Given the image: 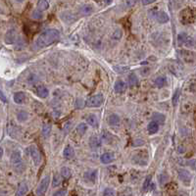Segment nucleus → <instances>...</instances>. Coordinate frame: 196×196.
<instances>
[{
	"instance_id": "obj_1",
	"label": "nucleus",
	"mask_w": 196,
	"mask_h": 196,
	"mask_svg": "<svg viewBox=\"0 0 196 196\" xmlns=\"http://www.w3.org/2000/svg\"><path fill=\"white\" fill-rule=\"evenodd\" d=\"M59 38L60 32L58 31L55 28H47L38 34V36L34 40V46L37 49L48 47L49 45L57 41Z\"/></svg>"
},
{
	"instance_id": "obj_2",
	"label": "nucleus",
	"mask_w": 196,
	"mask_h": 196,
	"mask_svg": "<svg viewBox=\"0 0 196 196\" xmlns=\"http://www.w3.org/2000/svg\"><path fill=\"white\" fill-rule=\"evenodd\" d=\"M10 162L13 167L14 171L17 173V174H23V173L25 172L26 166H25L24 162H23L22 154L20 151H14L12 154H11Z\"/></svg>"
},
{
	"instance_id": "obj_3",
	"label": "nucleus",
	"mask_w": 196,
	"mask_h": 196,
	"mask_svg": "<svg viewBox=\"0 0 196 196\" xmlns=\"http://www.w3.org/2000/svg\"><path fill=\"white\" fill-rule=\"evenodd\" d=\"M180 19L182 22L183 25H188V24H192L194 19H195V15L193 13V11L189 8L184 9L183 11H181Z\"/></svg>"
},
{
	"instance_id": "obj_4",
	"label": "nucleus",
	"mask_w": 196,
	"mask_h": 196,
	"mask_svg": "<svg viewBox=\"0 0 196 196\" xmlns=\"http://www.w3.org/2000/svg\"><path fill=\"white\" fill-rule=\"evenodd\" d=\"M103 100H104V98H103L102 94H95L93 96L89 97L87 100L85 101V105L87 107L90 108H95V107H99L102 105Z\"/></svg>"
},
{
	"instance_id": "obj_5",
	"label": "nucleus",
	"mask_w": 196,
	"mask_h": 196,
	"mask_svg": "<svg viewBox=\"0 0 196 196\" xmlns=\"http://www.w3.org/2000/svg\"><path fill=\"white\" fill-rule=\"evenodd\" d=\"M181 58L183 62H185L186 64L189 65H195L196 64V53L191 52L188 50H181Z\"/></svg>"
},
{
	"instance_id": "obj_6",
	"label": "nucleus",
	"mask_w": 196,
	"mask_h": 196,
	"mask_svg": "<svg viewBox=\"0 0 196 196\" xmlns=\"http://www.w3.org/2000/svg\"><path fill=\"white\" fill-rule=\"evenodd\" d=\"M49 183H50V176L47 175L42 178L40 183L38 184V186L36 188V195L37 196H43L46 193V191H47Z\"/></svg>"
},
{
	"instance_id": "obj_7",
	"label": "nucleus",
	"mask_w": 196,
	"mask_h": 196,
	"mask_svg": "<svg viewBox=\"0 0 196 196\" xmlns=\"http://www.w3.org/2000/svg\"><path fill=\"white\" fill-rule=\"evenodd\" d=\"M28 153H30L31 157L32 159L33 164L36 165V167L40 165L41 163V155H40V152L38 151V149L36 145H31L28 147Z\"/></svg>"
},
{
	"instance_id": "obj_8",
	"label": "nucleus",
	"mask_w": 196,
	"mask_h": 196,
	"mask_svg": "<svg viewBox=\"0 0 196 196\" xmlns=\"http://www.w3.org/2000/svg\"><path fill=\"white\" fill-rule=\"evenodd\" d=\"M17 32L15 30H9L7 31V32L5 33L4 36V41L6 44H13L15 42H17Z\"/></svg>"
},
{
	"instance_id": "obj_9",
	"label": "nucleus",
	"mask_w": 196,
	"mask_h": 196,
	"mask_svg": "<svg viewBox=\"0 0 196 196\" xmlns=\"http://www.w3.org/2000/svg\"><path fill=\"white\" fill-rule=\"evenodd\" d=\"M178 177H180V180L183 182V183H189L190 181H191L192 176L190 174V172H188L187 170H184V169H181L178 171Z\"/></svg>"
},
{
	"instance_id": "obj_10",
	"label": "nucleus",
	"mask_w": 196,
	"mask_h": 196,
	"mask_svg": "<svg viewBox=\"0 0 196 196\" xmlns=\"http://www.w3.org/2000/svg\"><path fill=\"white\" fill-rule=\"evenodd\" d=\"M60 17H61V19L66 23V24H72V23H74L75 21H76V17L73 15L72 12H69V11L62 12Z\"/></svg>"
},
{
	"instance_id": "obj_11",
	"label": "nucleus",
	"mask_w": 196,
	"mask_h": 196,
	"mask_svg": "<svg viewBox=\"0 0 196 196\" xmlns=\"http://www.w3.org/2000/svg\"><path fill=\"white\" fill-rule=\"evenodd\" d=\"M102 145V139H101V137L99 136H91L89 138V146L90 148L92 149H98V148H100V146Z\"/></svg>"
},
{
	"instance_id": "obj_12",
	"label": "nucleus",
	"mask_w": 196,
	"mask_h": 196,
	"mask_svg": "<svg viewBox=\"0 0 196 196\" xmlns=\"http://www.w3.org/2000/svg\"><path fill=\"white\" fill-rule=\"evenodd\" d=\"M13 99H14V102L16 103V104H23V103H25V101L27 99L26 93L23 91L16 92V93L14 94Z\"/></svg>"
},
{
	"instance_id": "obj_13",
	"label": "nucleus",
	"mask_w": 196,
	"mask_h": 196,
	"mask_svg": "<svg viewBox=\"0 0 196 196\" xmlns=\"http://www.w3.org/2000/svg\"><path fill=\"white\" fill-rule=\"evenodd\" d=\"M114 159H115L114 154L111 153V152H105V153H103L101 155V157H100V161H101L102 164H110V163L113 162Z\"/></svg>"
},
{
	"instance_id": "obj_14",
	"label": "nucleus",
	"mask_w": 196,
	"mask_h": 196,
	"mask_svg": "<svg viewBox=\"0 0 196 196\" xmlns=\"http://www.w3.org/2000/svg\"><path fill=\"white\" fill-rule=\"evenodd\" d=\"M152 120H153V122L157 123L158 125H163L166 122V116L162 113L155 112L152 114Z\"/></svg>"
},
{
	"instance_id": "obj_15",
	"label": "nucleus",
	"mask_w": 196,
	"mask_h": 196,
	"mask_svg": "<svg viewBox=\"0 0 196 196\" xmlns=\"http://www.w3.org/2000/svg\"><path fill=\"white\" fill-rule=\"evenodd\" d=\"M97 178V170H90L85 172L84 174V180L90 182H94Z\"/></svg>"
},
{
	"instance_id": "obj_16",
	"label": "nucleus",
	"mask_w": 196,
	"mask_h": 196,
	"mask_svg": "<svg viewBox=\"0 0 196 196\" xmlns=\"http://www.w3.org/2000/svg\"><path fill=\"white\" fill-rule=\"evenodd\" d=\"M36 94L40 98H46L49 95V90L44 85H38L36 87Z\"/></svg>"
},
{
	"instance_id": "obj_17",
	"label": "nucleus",
	"mask_w": 196,
	"mask_h": 196,
	"mask_svg": "<svg viewBox=\"0 0 196 196\" xmlns=\"http://www.w3.org/2000/svg\"><path fill=\"white\" fill-rule=\"evenodd\" d=\"M108 124L112 126H119L120 123H121V119L120 117L118 116L117 114H112L110 115V116L108 117V120H107Z\"/></svg>"
},
{
	"instance_id": "obj_18",
	"label": "nucleus",
	"mask_w": 196,
	"mask_h": 196,
	"mask_svg": "<svg viewBox=\"0 0 196 196\" xmlns=\"http://www.w3.org/2000/svg\"><path fill=\"white\" fill-rule=\"evenodd\" d=\"M63 155L67 160H71L75 157V150L71 145H67L63 151Z\"/></svg>"
},
{
	"instance_id": "obj_19",
	"label": "nucleus",
	"mask_w": 196,
	"mask_h": 196,
	"mask_svg": "<svg viewBox=\"0 0 196 196\" xmlns=\"http://www.w3.org/2000/svg\"><path fill=\"white\" fill-rule=\"evenodd\" d=\"M126 83L123 82V80H117L116 83H115V85H114V89L115 91L117 92V93H123V92L126 91Z\"/></svg>"
},
{
	"instance_id": "obj_20",
	"label": "nucleus",
	"mask_w": 196,
	"mask_h": 196,
	"mask_svg": "<svg viewBox=\"0 0 196 196\" xmlns=\"http://www.w3.org/2000/svg\"><path fill=\"white\" fill-rule=\"evenodd\" d=\"M86 122H87V125H89L92 128H97L98 126V119L94 114H89L86 118Z\"/></svg>"
},
{
	"instance_id": "obj_21",
	"label": "nucleus",
	"mask_w": 196,
	"mask_h": 196,
	"mask_svg": "<svg viewBox=\"0 0 196 196\" xmlns=\"http://www.w3.org/2000/svg\"><path fill=\"white\" fill-rule=\"evenodd\" d=\"M156 19L159 23H161V24H166V23L169 22V16L166 12H164V11H159Z\"/></svg>"
},
{
	"instance_id": "obj_22",
	"label": "nucleus",
	"mask_w": 196,
	"mask_h": 196,
	"mask_svg": "<svg viewBox=\"0 0 196 196\" xmlns=\"http://www.w3.org/2000/svg\"><path fill=\"white\" fill-rule=\"evenodd\" d=\"M147 130L148 132L150 134H157L158 130H159V125L157 123H155V122H150L148 124L147 126Z\"/></svg>"
},
{
	"instance_id": "obj_23",
	"label": "nucleus",
	"mask_w": 196,
	"mask_h": 196,
	"mask_svg": "<svg viewBox=\"0 0 196 196\" xmlns=\"http://www.w3.org/2000/svg\"><path fill=\"white\" fill-rule=\"evenodd\" d=\"M138 83H139V80H138V78L135 76V74H130L129 77V84L130 87H134V86L138 85Z\"/></svg>"
},
{
	"instance_id": "obj_24",
	"label": "nucleus",
	"mask_w": 196,
	"mask_h": 196,
	"mask_svg": "<svg viewBox=\"0 0 196 196\" xmlns=\"http://www.w3.org/2000/svg\"><path fill=\"white\" fill-rule=\"evenodd\" d=\"M17 120H18L20 123L26 122V121L28 120V113L26 111H20L17 114Z\"/></svg>"
},
{
	"instance_id": "obj_25",
	"label": "nucleus",
	"mask_w": 196,
	"mask_h": 196,
	"mask_svg": "<svg viewBox=\"0 0 196 196\" xmlns=\"http://www.w3.org/2000/svg\"><path fill=\"white\" fill-rule=\"evenodd\" d=\"M28 184L26 182H22L18 188V192H17V194H18V196H24L28 192Z\"/></svg>"
},
{
	"instance_id": "obj_26",
	"label": "nucleus",
	"mask_w": 196,
	"mask_h": 196,
	"mask_svg": "<svg viewBox=\"0 0 196 196\" xmlns=\"http://www.w3.org/2000/svg\"><path fill=\"white\" fill-rule=\"evenodd\" d=\"M48 8H49V2L48 1H46V0H41V1H38L37 9L39 11L43 12V11H46Z\"/></svg>"
},
{
	"instance_id": "obj_27",
	"label": "nucleus",
	"mask_w": 196,
	"mask_h": 196,
	"mask_svg": "<svg viewBox=\"0 0 196 196\" xmlns=\"http://www.w3.org/2000/svg\"><path fill=\"white\" fill-rule=\"evenodd\" d=\"M92 11H93V8H92L91 5H83V6H82V8H80V13H82L83 15H90L92 13Z\"/></svg>"
},
{
	"instance_id": "obj_28",
	"label": "nucleus",
	"mask_w": 196,
	"mask_h": 196,
	"mask_svg": "<svg viewBox=\"0 0 196 196\" xmlns=\"http://www.w3.org/2000/svg\"><path fill=\"white\" fill-rule=\"evenodd\" d=\"M167 84V79L166 77H159L156 79V80H155V85L157 86V87L161 88L163 87V86H165Z\"/></svg>"
},
{
	"instance_id": "obj_29",
	"label": "nucleus",
	"mask_w": 196,
	"mask_h": 196,
	"mask_svg": "<svg viewBox=\"0 0 196 196\" xmlns=\"http://www.w3.org/2000/svg\"><path fill=\"white\" fill-rule=\"evenodd\" d=\"M188 38V36L185 32H181L177 36V42L178 45H184V43L186 42V40Z\"/></svg>"
},
{
	"instance_id": "obj_30",
	"label": "nucleus",
	"mask_w": 196,
	"mask_h": 196,
	"mask_svg": "<svg viewBox=\"0 0 196 196\" xmlns=\"http://www.w3.org/2000/svg\"><path fill=\"white\" fill-rule=\"evenodd\" d=\"M86 130H87V125H85L84 123H80L79 125H78L77 131L79 135H83Z\"/></svg>"
},
{
	"instance_id": "obj_31",
	"label": "nucleus",
	"mask_w": 196,
	"mask_h": 196,
	"mask_svg": "<svg viewBox=\"0 0 196 196\" xmlns=\"http://www.w3.org/2000/svg\"><path fill=\"white\" fill-rule=\"evenodd\" d=\"M51 125L50 124H44L42 126V134L44 137H48L51 132Z\"/></svg>"
},
{
	"instance_id": "obj_32",
	"label": "nucleus",
	"mask_w": 196,
	"mask_h": 196,
	"mask_svg": "<svg viewBox=\"0 0 196 196\" xmlns=\"http://www.w3.org/2000/svg\"><path fill=\"white\" fill-rule=\"evenodd\" d=\"M61 176H62V177L69 178L72 176V171L69 169L68 167H63L61 169Z\"/></svg>"
},
{
	"instance_id": "obj_33",
	"label": "nucleus",
	"mask_w": 196,
	"mask_h": 196,
	"mask_svg": "<svg viewBox=\"0 0 196 196\" xmlns=\"http://www.w3.org/2000/svg\"><path fill=\"white\" fill-rule=\"evenodd\" d=\"M62 181V176L61 175H58L56 174L53 177V181H52V185L53 187H57L60 185V183Z\"/></svg>"
},
{
	"instance_id": "obj_34",
	"label": "nucleus",
	"mask_w": 196,
	"mask_h": 196,
	"mask_svg": "<svg viewBox=\"0 0 196 196\" xmlns=\"http://www.w3.org/2000/svg\"><path fill=\"white\" fill-rule=\"evenodd\" d=\"M43 17V14L41 11H39L38 9L36 10H34L32 11V18L34 19V20H40Z\"/></svg>"
},
{
	"instance_id": "obj_35",
	"label": "nucleus",
	"mask_w": 196,
	"mask_h": 196,
	"mask_svg": "<svg viewBox=\"0 0 196 196\" xmlns=\"http://www.w3.org/2000/svg\"><path fill=\"white\" fill-rule=\"evenodd\" d=\"M180 96H181V89H177L176 92L174 93V95H173V97H172V101H173L174 106H176L177 101L180 100Z\"/></svg>"
},
{
	"instance_id": "obj_36",
	"label": "nucleus",
	"mask_w": 196,
	"mask_h": 196,
	"mask_svg": "<svg viewBox=\"0 0 196 196\" xmlns=\"http://www.w3.org/2000/svg\"><path fill=\"white\" fill-rule=\"evenodd\" d=\"M151 180H152V176L151 175H149L148 177H146L145 181H144V183H143V190H144V191L148 190L149 186H150V183H151Z\"/></svg>"
},
{
	"instance_id": "obj_37",
	"label": "nucleus",
	"mask_w": 196,
	"mask_h": 196,
	"mask_svg": "<svg viewBox=\"0 0 196 196\" xmlns=\"http://www.w3.org/2000/svg\"><path fill=\"white\" fill-rule=\"evenodd\" d=\"M25 47H26V43L24 41V39L19 38L18 40H17V46L15 47L16 50H22V49H24Z\"/></svg>"
},
{
	"instance_id": "obj_38",
	"label": "nucleus",
	"mask_w": 196,
	"mask_h": 196,
	"mask_svg": "<svg viewBox=\"0 0 196 196\" xmlns=\"http://www.w3.org/2000/svg\"><path fill=\"white\" fill-rule=\"evenodd\" d=\"M103 196H116V192L113 188H106L103 192Z\"/></svg>"
},
{
	"instance_id": "obj_39",
	"label": "nucleus",
	"mask_w": 196,
	"mask_h": 196,
	"mask_svg": "<svg viewBox=\"0 0 196 196\" xmlns=\"http://www.w3.org/2000/svg\"><path fill=\"white\" fill-rule=\"evenodd\" d=\"M144 144V140L143 139H135L132 142V146L134 147H138V146H141Z\"/></svg>"
},
{
	"instance_id": "obj_40",
	"label": "nucleus",
	"mask_w": 196,
	"mask_h": 196,
	"mask_svg": "<svg viewBox=\"0 0 196 196\" xmlns=\"http://www.w3.org/2000/svg\"><path fill=\"white\" fill-rule=\"evenodd\" d=\"M67 194L66 189H59L53 194V196H65Z\"/></svg>"
},
{
	"instance_id": "obj_41",
	"label": "nucleus",
	"mask_w": 196,
	"mask_h": 196,
	"mask_svg": "<svg viewBox=\"0 0 196 196\" xmlns=\"http://www.w3.org/2000/svg\"><path fill=\"white\" fill-rule=\"evenodd\" d=\"M121 37H122V32H121L120 30H116L114 32V34H113V38L119 40Z\"/></svg>"
},
{
	"instance_id": "obj_42",
	"label": "nucleus",
	"mask_w": 196,
	"mask_h": 196,
	"mask_svg": "<svg viewBox=\"0 0 196 196\" xmlns=\"http://www.w3.org/2000/svg\"><path fill=\"white\" fill-rule=\"evenodd\" d=\"M187 165H188L192 170H196V160H195V159L189 160L188 162H187Z\"/></svg>"
},
{
	"instance_id": "obj_43",
	"label": "nucleus",
	"mask_w": 196,
	"mask_h": 196,
	"mask_svg": "<svg viewBox=\"0 0 196 196\" xmlns=\"http://www.w3.org/2000/svg\"><path fill=\"white\" fill-rule=\"evenodd\" d=\"M85 104L84 101L83 99H80V98H79V99H77V103H76V106L78 109H82L83 107V105Z\"/></svg>"
},
{
	"instance_id": "obj_44",
	"label": "nucleus",
	"mask_w": 196,
	"mask_h": 196,
	"mask_svg": "<svg viewBox=\"0 0 196 196\" xmlns=\"http://www.w3.org/2000/svg\"><path fill=\"white\" fill-rule=\"evenodd\" d=\"M177 152H178V153H184V152H185V149H184L183 146H178V148H177Z\"/></svg>"
},
{
	"instance_id": "obj_45",
	"label": "nucleus",
	"mask_w": 196,
	"mask_h": 196,
	"mask_svg": "<svg viewBox=\"0 0 196 196\" xmlns=\"http://www.w3.org/2000/svg\"><path fill=\"white\" fill-rule=\"evenodd\" d=\"M0 95H1V100H2V102L6 103V102H7V98L5 97V95H4V93H3L2 91H1V94H0Z\"/></svg>"
},
{
	"instance_id": "obj_46",
	"label": "nucleus",
	"mask_w": 196,
	"mask_h": 196,
	"mask_svg": "<svg viewBox=\"0 0 196 196\" xmlns=\"http://www.w3.org/2000/svg\"><path fill=\"white\" fill-rule=\"evenodd\" d=\"M152 3H154V1H142V4L143 5H149V4H152Z\"/></svg>"
},
{
	"instance_id": "obj_47",
	"label": "nucleus",
	"mask_w": 196,
	"mask_h": 196,
	"mask_svg": "<svg viewBox=\"0 0 196 196\" xmlns=\"http://www.w3.org/2000/svg\"><path fill=\"white\" fill-rule=\"evenodd\" d=\"M134 3H135V1H126V4L130 5V6H131V5H134Z\"/></svg>"
},
{
	"instance_id": "obj_48",
	"label": "nucleus",
	"mask_w": 196,
	"mask_h": 196,
	"mask_svg": "<svg viewBox=\"0 0 196 196\" xmlns=\"http://www.w3.org/2000/svg\"><path fill=\"white\" fill-rule=\"evenodd\" d=\"M0 150H1V157H3V148L1 147V149H0Z\"/></svg>"
}]
</instances>
